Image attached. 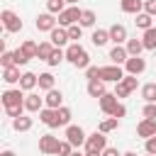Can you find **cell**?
<instances>
[{
	"label": "cell",
	"mask_w": 156,
	"mask_h": 156,
	"mask_svg": "<svg viewBox=\"0 0 156 156\" xmlns=\"http://www.w3.org/2000/svg\"><path fill=\"white\" fill-rule=\"evenodd\" d=\"M71 156H85V154H80V151H73V154H71Z\"/></svg>",
	"instance_id": "obj_52"
},
{
	"label": "cell",
	"mask_w": 156,
	"mask_h": 156,
	"mask_svg": "<svg viewBox=\"0 0 156 156\" xmlns=\"http://www.w3.org/2000/svg\"><path fill=\"white\" fill-rule=\"evenodd\" d=\"M39 122L41 124H46V127H61V122H58V110H51V107H44L41 112H39Z\"/></svg>",
	"instance_id": "obj_15"
},
{
	"label": "cell",
	"mask_w": 156,
	"mask_h": 156,
	"mask_svg": "<svg viewBox=\"0 0 156 156\" xmlns=\"http://www.w3.org/2000/svg\"><path fill=\"white\" fill-rule=\"evenodd\" d=\"M24 90L22 88H7L2 95H0V100H2V107L7 110V107H20V105H24Z\"/></svg>",
	"instance_id": "obj_2"
},
{
	"label": "cell",
	"mask_w": 156,
	"mask_h": 156,
	"mask_svg": "<svg viewBox=\"0 0 156 156\" xmlns=\"http://www.w3.org/2000/svg\"><path fill=\"white\" fill-rule=\"evenodd\" d=\"M90 41L100 49V46H105V44L110 41V32H107V29H95V32L90 34Z\"/></svg>",
	"instance_id": "obj_25"
},
{
	"label": "cell",
	"mask_w": 156,
	"mask_h": 156,
	"mask_svg": "<svg viewBox=\"0 0 156 156\" xmlns=\"http://www.w3.org/2000/svg\"><path fill=\"white\" fill-rule=\"evenodd\" d=\"M129 93H132V90H129L122 80H119V83H115V95H117V98H127Z\"/></svg>",
	"instance_id": "obj_44"
},
{
	"label": "cell",
	"mask_w": 156,
	"mask_h": 156,
	"mask_svg": "<svg viewBox=\"0 0 156 156\" xmlns=\"http://www.w3.org/2000/svg\"><path fill=\"white\" fill-rule=\"evenodd\" d=\"M44 105L46 107H51V110H58V107H63V93L61 90H49L46 95H44Z\"/></svg>",
	"instance_id": "obj_17"
},
{
	"label": "cell",
	"mask_w": 156,
	"mask_h": 156,
	"mask_svg": "<svg viewBox=\"0 0 156 156\" xmlns=\"http://www.w3.org/2000/svg\"><path fill=\"white\" fill-rule=\"evenodd\" d=\"M61 61H66V49H54V51H51V56H49V61H46V63H49V66H51V68H54V66H58V63H61Z\"/></svg>",
	"instance_id": "obj_35"
},
{
	"label": "cell",
	"mask_w": 156,
	"mask_h": 156,
	"mask_svg": "<svg viewBox=\"0 0 156 156\" xmlns=\"http://www.w3.org/2000/svg\"><path fill=\"white\" fill-rule=\"evenodd\" d=\"M98 105H100V110L107 115V117H112V112H115V107L119 105V98L115 95V93H105L100 100H98Z\"/></svg>",
	"instance_id": "obj_11"
},
{
	"label": "cell",
	"mask_w": 156,
	"mask_h": 156,
	"mask_svg": "<svg viewBox=\"0 0 156 156\" xmlns=\"http://www.w3.org/2000/svg\"><path fill=\"white\" fill-rule=\"evenodd\" d=\"M105 93H107V90H105V83H102V80H88V95H90V98H98V100H100Z\"/></svg>",
	"instance_id": "obj_22"
},
{
	"label": "cell",
	"mask_w": 156,
	"mask_h": 156,
	"mask_svg": "<svg viewBox=\"0 0 156 156\" xmlns=\"http://www.w3.org/2000/svg\"><path fill=\"white\" fill-rule=\"evenodd\" d=\"M85 156H102V154H98V151H85Z\"/></svg>",
	"instance_id": "obj_50"
},
{
	"label": "cell",
	"mask_w": 156,
	"mask_h": 156,
	"mask_svg": "<svg viewBox=\"0 0 156 156\" xmlns=\"http://www.w3.org/2000/svg\"><path fill=\"white\" fill-rule=\"evenodd\" d=\"M144 149H146V154H151V156H156V136H151V139H146V144H144Z\"/></svg>",
	"instance_id": "obj_46"
},
{
	"label": "cell",
	"mask_w": 156,
	"mask_h": 156,
	"mask_svg": "<svg viewBox=\"0 0 156 156\" xmlns=\"http://www.w3.org/2000/svg\"><path fill=\"white\" fill-rule=\"evenodd\" d=\"M0 66H2V68L15 66V54H12V51H2V54H0Z\"/></svg>",
	"instance_id": "obj_37"
},
{
	"label": "cell",
	"mask_w": 156,
	"mask_h": 156,
	"mask_svg": "<svg viewBox=\"0 0 156 156\" xmlns=\"http://www.w3.org/2000/svg\"><path fill=\"white\" fill-rule=\"evenodd\" d=\"M66 61L73 63L76 68H83V71L90 66V56H88V51H85L78 41H71V44L66 46Z\"/></svg>",
	"instance_id": "obj_1"
},
{
	"label": "cell",
	"mask_w": 156,
	"mask_h": 156,
	"mask_svg": "<svg viewBox=\"0 0 156 156\" xmlns=\"http://www.w3.org/2000/svg\"><path fill=\"white\" fill-rule=\"evenodd\" d=\"M37 85H39V76H37V73H32V71H24V73H22V78H20V88H22V90H27V93H32Z\"/></svg>",
	"instance_id": "obj_19"
},
{
	"label": "cell",
	"mask_w": 156,
	"mask_h": 156,
	"mask_svg": "<svg viewBox=\"0 0 156 156\" xmlns=\"http://www.w3.org/2000/svg\"><path fill=\"white\" fill-rule=\"evenodd\" d=\"M141 41H144V49H146V51H156V27L146 29V32L141 34Z\"/></svg>",
	"instance_id": "obj_24"
},
{
	"label": "cell",
	"mask_w": 156,
	"mask_h": 156,
	"mask_svg": "<svg viewBox=\"0 0 156 156\" xmlns=\"http://www.w3.org/2000/svg\"><path fill=\"white\" fill-rule=\"evenodd\" d=\"M107 32H110V41H115V44H122V46H124L127 39H129V37H127V27L119 24V22H115Z\"/></svg>",
	"instance_id": "obj_12"
},
{
	"label": "cell",
	"mask_w": 156,
	"mask_h": 156,
	"mask_svg": "<svg viewBox=\"0 0 156 156\" xmlns=\"http://www.w3.org/2000/svg\"><path fill=\"white\" fill-rule=\"evenodd\" d=\"M146 71V61L141 56H129L127 63H124V73L127 76H141Z\"/></svg>",
	"instance_id": "obj_10"
},
{
	"label": "cell",
	"mask_w": 156,
	"mask_h": 156,
	"mask_svg": "<svg viewBox=\"0 0 156 156\" xmlns=\"http://www.w3.org/2000/svg\"><path fill=\"white\" fill-rule=\"evenodd\" d=\"M46 105H44V98H39L37 93H29L27 98H24V110L27 112H41Z\"/></svg>",
	"instance_id": "obj_18"
},
{
	"label": "cell",
	"mask_w": 156,
	"mask_h": 156,
	"mask_svg": "<svg viewBox=\"0 0 156 156\" xmlns=\"http://www.w3.org/2000/svg\"><path fill=\"white\" fill-rule=\"evenodd\" d=\"M107 58H110L115 66H122V63H127V58H129V54H127V46H122V44H115V46L110 49Z\"/></svg>",
	"instance_id": "obj_14"
},
{
	"label": "cell",
	"mask_w": 156,
	"mask_h": 156,
	"mask_svg": "<svg viewBox=\"0 0 156 156\" xmlns=\"http://www.w3.org/2000/svg\"><path fill=\"white\" fill-rule=\"evenodd\" d=\"M20 78H22V73H20V66L2 68V80H5L7 85H15V83H20Z\"/></svg>",
	"instance_id": "obj_21"
},
{
	"label": "cell",
	"mask_w": 156,
	"mask_h": 156,
	"mask_svg": "<svg viewBox=\"0 0 156 156\" xmlns=\"http://www.w3.org/2000/svg\"><path fill=\"white\" fill-rule=\"evenodd\" d=\"M34 24H37L39 32H54L56 24H58V17L51 15V12H41V15H37V22Z\"/></svg>",
	"instance_id": "obj_9"
},
{
	"label": "cell",
	"mask_w": 156,
	"mask_h": 156,
	"mask_svg": "<svg viewBox=\"0 0 156 156\" xmlns=\"http://www.w3.org/2000/svg\"><path fill=\"white\" fill-rule=\"evenodd\" d=\"M146 156H151V154H146Z\"/></svg>",
	"instance_id": "obj_54"
},
{
	"label": "cell",
	"mask_w": 156,
	"mask_h": 156,
	"mask_svg": "<svg viewBox=\"0 0 156 156\" xmlns=\"http://www.w3.org/2000/svg\"><path fill=\"white\" fill-rule=\"evenodd\" d=\"M12 54H15V66H27V63H29V58L24 56V51H22V49H15Z\"/></svg>",
	"instance_id": "obj_41"
},
{
	"label": "cell",
	"mask_w": 156,
	"mask_h": 156,
	"mask_svg": "<svg viewBox=\"0 0 156 156\" xmlns=\"http://www.w3.org/2000/svg\"><path fill=\"white\" fill-rule=\"evenodd\" d=\"M141 115H144V119H156V102H146Z\"/></svg>",
	"instance_id": "obj_39"
},
{
	"label": "cell",
	"mask_w": 156,
	"mask_h": 156,
	"mask_svg": "<svg viewBox=\"0 0 156 156\" xmlns=\"http://www.w3.org/2000/svg\"><path fill=\"white\" fill-rule=\"evenodd\" d=\"M49 41L56 46V49H63L71 39H68V29H63V27H56L54 32H49Z\"/></svg>",
	"instance_id": "obj_13"
},
{
	"label": "cell",
	"mask_w": 156,
	"mask_h": 156,
	"mask_svg": "<svg viewBox=\"0 0 156 156\" xmlns=\"http://www.w3.org/2000/svg\"><path fill=\"white\" fill-rule=\"evenodd\" d=\"M66 10V0H46V12H51V15H61Z\"/></svg>",
	"instance_id": "obj_31"
},
{
	"label": "cell",
	"mask_w": 156,
	"mask_h": 156,
	"mask_svg": "<svg viewBox=\"0 0 156 156\" xmlns=\"http://www.w3.org/2000/svg\"><path fill=\"white\" fill-rule=\"evenodd\" d=\"M80 37H83V27H80V24L68 27V39H71V41H78Z\"/></svg>",
	"instance_id": "obj_40"
},
{
	"label": "cell",
	"mask_w": 156,
	"mask_h": 156,
	"mask_svg": "<svg viewBox=\"0 0 156 156\" xmlns=\"http://www.w3.org/2000/svg\"><path fill=\"white\" fill-rule=\"evenodd\" d=\"M71 117H73V112H71V107H58V122H61V127H68L71 124Z\"/></svg>",
	"instance_id": "obj_36"
},
{
	"label": "cell",
	"mask_w": 156,
	"mask_h": 156,
	"mask_svg": "<svg viewBox=\"0 0 156 156\" xmlns=\"http://www.w3.org/2000/svg\"><path fill=\"white\" fill-rule=\"evenodd\" d=\"M136 134L146 141V139H151V136H156V119H141L139 124H136Z\"/></svg>",
	"instance_id": "obj_16"
},
{
	"label": "cell",
	"mask_w": 156,
	"mask_h": 156,
	"mask_svg": "<svg viewBox=\"0 0 156 156\" xmlns=\"http://www.w3.org/2000/svg\"><path fill=\"white\" fill-rule=\"evenodd\" d=\"M22 51H24V56L32 61V58H37V54H39V44L37 41H32V39H27V41H22V46H20Z\"/></svg>",
	"instance_id": "obj_27"
},
{
	"label": "cell",
	"mask_w": 156,
	"mask_h": 156,
	"mask_svg": "<svg viewBox=\"0 0 156 156\" xmlns=\"http://www.w3.org/2000/svg\"><path fill=\"white\" fill-rule=\"evenodd\" d=\"M66 2H68V5H76V2H78V0H66Z\"/></svg>",
	"instance_id": "obj_53"
},
{
	"label": "cell",
	"mask_w": 156,
	"mask_h": 156,
	"mask_svg": "<svg viewBox=\"0 0 156 156\" xmlns=\"http://www.w3.org/2000/svg\"><path fill=\"white\" fill-rule=\"evenodd\" d=\"M54 76L49 73V71H44V73H39V90H44V93H49V90H54Z\"/></svg>",
	"instance_id": "obj_28"
},
{
	"label": "cell",
	"mask_w": 156,
	"mask_h": 156,
	"mask_svg": "<svg viewBox=\"0 0 156 156\" xmlns=\"http://www.w3.org/2000/svg\"><path fill=\"white\" fill-rule=\"evenodd\" d=\"M95 22H98V15L93 12V10H83V15H80V27H95Z\"/></svg>",
	"instance_id": "obj_33"
},
{
	"label": "cell",
	"mask_w": 156,
	"mask_h": 156,
	"mask_svg": "<svg viewBox=\"0 0 156 156\" xmlns=\"http://www.w3.org/2000/svg\"><path fill=\"white\" fill-rule=\"evenodd\" d=\"M54 49H56V46H54L51 41H41V44H39V54H37V58H39V61H49V56H51Z\"/></svg>",
	"instance_id": "obj_34"
},
{
	"label": "cell",
	"mask_w": 156,
	"mask_h": 156,
	"mask_svg": "<svg viewBox=\"0 0 156 156\" xmlns=\"http://www.w3.org/2000/svg\"><path fill=\"white\" fill-rule=\"evenodd\" d=\"M73 151H76V149H73V144H71V141H66V139H63V141H61V144H58V154H56V156H71V154H73Z\"/></svg>",
	"instance_id": "obj_38"
},
{
	"label": "cell",
	"mask_w": 156,
	"mask_h": 156,
	"mask_svg": "<svg viewBox=\"0 0 156 156\" xmlns=\"http://www.w3.org/2000/svg\"><path fill=\"white\" fill-rule=\"evenodd\" d=\"M32 124H34V119H32V117H27V115H22V117L12 119V129H15V132H29V129H32Z\"/></svg>",
	"instance_id": "obj_23"
},
{
	"label": "cell",
	"mask_w": 156,
	"mask_h": 156,
	"mask_svg": "<svg viewBox=\"0 0 156 156\" xmlns=\"http://www.w3.org/2000/svg\"><path fill=\"white\" fill-rule=\"evenodd\" d=\"M85 78L88 80H100V66H88L85 68Z\"/></svg>",
	"instance_id": "obj_42"
},
{
	"label": "cell",
	"mask_w": 156,
	"mask_h": 156,
	"mask_svg": "<svg viewBox=\"0 0 156 156\" xmlns=\"http://www.w3.org/2000/svg\"><path fill=\"white\" fill-rule=\"evenodd\" d=\"M124 76H127V73H124L122 66H115V63L100 66V80H102V83H119Z\"/></svg>",
	"instance_id": "obj_5"
},
{
	"label": "cell",
	"mask_w": 156,
	"mask_h": 156,
	"mask_svg": "<svg viewBox=\"0 0 156 156\" xmlns=\"http://www.w3.org/2000/svg\"><path fill=\"white\" fill-rule=\"evenodd\" d=\"M0 156H17V154H15V151H10V149H5V151H2Z\"/></svg>",
	"instance_id": "obj_49"
},
{
	"label": "cell",
	"mask_w": 156,
	"mask_h": 156,
	"mask_svg": "<svg viewBox=\"0 0 156 156\" xmlns=\"http://www.w3.org/2000/svg\"><path fill=\"white\" fill-rule=\"evenodd\" d=\"M124 115H127V107H124V105L119 102V105L115 107V112H112V117H117V119H119V117H124Z\"/></svg>",
	"instance_id": "obj_47"
},
{
	"label": "cell",
	"mask_w": 156,
	"mask_h": 156,
	"mask_svg": "<svg viewBox=\"0 0 156 156\" xmlns=\"http://www.w3.org/2000/svg\"><path fill=\"white\" fill-rule=\"evenodd\" d=\"M122 156H136V154H134V151H127V154H122Z\"/></svg>",
	"instance_id": "obj_51"
},
{
	"label": "cell",
	"mask_w": 156,
	"mask_h": 156,
	"mask_svg": "<svg viewBox=\"0 0 156 156\" xmlns=\"http://www.w3.org/2000/svg\"><path fill=\"white\" fill-rule=\"evenodd\" d=\"M124 46H127V54H129V56H139V54L144 51V41L136 39V37H134V39H127Z\"/></svg>",
	"instance_id": "obj_26"
},
{
	"label": "cell",
	"mask_w": 156,
	"mask_h": 156,
	"mask_svg": "<svg viewBox=\"0 0 156 156\" xmlns=\"http://www.w3.org/2000/svg\"><path fill=\"white\" fill-rule=\"evenodd\" d=\"M102 156H122V154H119V151H117L115 146H107V149L102 151Z\"/></svg>",
	"instance_id": "obj_48"
},
{
	"label": "cell",
	"mask_w": 156,
	"mask_h": 156,
	"mask_svg": "<svg viewBox=\"0 0 156 156\" xmlns=\"http://www.w3.org/2000/svg\"><path fill=\"white\" fill-rule=\"evenodd\" d=\"M141 98H144V102H156V83L141 85Z\"/></svg>",
	"instance_id": "obj_32"
},
{
	"label": "cell",
	"mask_w": 156,
	"mask_h": 156,
	"mask_svg": "<svg viewBox=\"0 0 156 156\" xmlns=\"http://www.w3.org/2000/svg\"><path fill=\"white\" fill-rule=\"evenodd\" d=\"M85 139H88V134L83 132V127H80V124H68V127H66V141H71V144H73V149L85 146Z\"/></svg>",
	"instance_id": "obj_7"
},
{
	"label": "cell",
	"mask_w": 156,
	"mask_h": 156,
	"mask_svg": "<svg viewBox=\"0 0 156 156\" xmlns=\"http://www.w3.org/2000/svg\"><path fill=\"white\" fill-rule=\"evenodd\" d=\"M134 22H136V27H139V29H144V32L154 27V17H151V15H146V12H139Z\"/></svg>",
	"instance_id": "obj_30"
},
{
	"label": "cell",
	"mask_w": 156,
	"mask_h": 156,
	"mask_svg": "<svg viewBox=\"0 0 156 156\" xmlns=\"http://www.w3.org/2000/svg\"><path fill=\"white\" fill-rule=\"evenodd\" d=\"M144 2L146 0H119V7L127 15H139V12H144Z\"/></svg>",
	"instance_id": "obj_20"
},
{
	"label": "cell",
	"mask_w": 156,
	"mask_h": 156,
	"mask_svg": "<svg viewBox=\"0 0 156 156\" xmlns=\"http://www.w3.org/2000/svg\"><path fill=\"white\" fill-rule=\"evenodd\" d=\"M117 127H119V119H117V117H107V119H102V122L98 124V132L110 134V132H115Z\"/></svg>",
	"instance_id": "obj_29"
},
{
	"label": "cell",
	"mask_w": 156,
	"mask_h": 156,
	"mask_svg": "<svg viewBox=\"0 0 156 156\" xmlns=\"http://www.w3.org/2000/svg\"><path fill=\"white\" fill-rule=\"evenodd\" d=\"M58 136H54V134H41L39 136V151L41 154H46V156H54V154H58Z\"/></svg>",
	"instance_id": "obj_8"
},
{
	"label": "cell",
	"mask_w": 156,
	"mask_h": 156,
	"mask_svg": "<svg viewBox=\"0 0 156 156\" xmlns=\"http://www.w3.org/2000/svg\"><path fill=\"white\" fill-rule=\"evenodd\" d=\"M122 83H124V85H127L132 93L139 88V80H136V76H124V78H122Z\"/></svg>",
	"instance_id": "obj_43"
},
{
	"label": "cell",
	"mask_w": 156,
	"mask_h": 156,
	"mask_svg": "<svg viewBox=\"0 0 156 156\" xmlns=\"http://www.w3.org/2000/svg\"><path fill=\"white\" fill-rule=\"evenodd\" d=\"M144 12L151 15V17H156V0H146L144 2Z\"/></svg>",
	"instance_id": "obj_45"
},
{
	"label": "cell",
	"mask_w": 156,
	"mask_h": 156,
	"mask_svg": "<svg viewBox=\"0 0 156 156\" xmlns=\"http://www.w3.org/2000/svg\"><path fill=\"white\" fill-rule=\"evenodd\" d=\"M0 20H2V27H5L7 34H15V32H20V29L24 27L22 20H20V15L12 12V10H2V12H0Z\"/></svg>",
	"instance_id": "obj_4"
},
{
	"label": "cell",
	"mask_w": 156,
	"mask_h": 156,
	"mask_svg": "<svg viewBox=\"0 0 156 156\" xmlns=\"http://www.w3.org/2000/svg\"><path fill=\"white\" fill-rule=\"evenodd\" d=\"M80 15H83V10H80V7H76V5H68V7H66L61 15H58V27L68 29V27L78 24V22H80Z\"/></svg>",
	"instance_id": "obj_3"
},
{
	"label": "cell",
	"mask_w": 156,
	"mask_h": 156,
	"mask_svg": "<svg viewBox=\"0 0 156 156\" xmlns=\"http://www.w3.org/2000/svg\"><path fill=\"white\" fill-rule=\"evenodd\" d=\"M107 149V134H102V132H93V134H88V139H85V151H98V154H102Z\"/></svg>",
	"instance_id": "obj_6"
}]
</instances>
